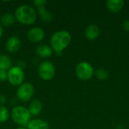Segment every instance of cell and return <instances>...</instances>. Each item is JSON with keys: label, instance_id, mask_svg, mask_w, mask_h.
<instances>
[{"label": "cell", "instance_id": "6da1fadb", "mask_svg": "<svg viewBox=\"0 0 129 129\" xmlns=\"http://www.w3.org/2000/svg\"><path fill=\"white\" fill-rule=\"evenodd\" d=\"M71 42V35L66 30L55 32L50 39V47L57 56L62 54L63 51L68 47Z\"/></svg>", "mask_w": 129, "mask_h": 129}, {"label": "cell", "instance_id": "7a4b0ae2", "mask_svg": "<svg viewBox=\"0 0 129 129\" xmlns=\"http://www.w3.org/2000/svg\"><path fill=\"white\" fill-rule=\"evenodd\" d=\"M15 19L24 25H31L36 20L37 13L35 8L29 5H22L19 6L14 13Z\"/></svg>", "mask_w": 129, "mask_h": 129}, {"label": "cell", "instance_id": "3957f363", "mask_svg": "<svg viewBox=\"0 0 129 129\" xmlns=\"http://www.w3.org/2000/svg\"><path fill=\"white\" fill-rule=\"evenodd\" d=\"M13 121L21 127L26 126L31 120V115L27 108L23 106L14 107L11 113Z\"/></svg>", "mask_w": 129, "mask_h": 129}, {"label": "cell", "instance_id": "277c9868", "mask_svg": "<svg viewBox=\"0 0 129 129\" xmlns=\"http://www.w3.org/2000/svg\"><path fill=\"white\" fill-rule=\"evenodd\" d=\"M75 72L77 78L82 81L90 80L94 74V70L91 64L85 61L78 63L76 67Z\"/></svg>", "mask_w": 129, "mask_h": 129}, {"label": "cell", "instance_id": "5b68a950", "mask_svg": "<svg viewBox=\"0 0 129 129\" xmlns=\"http://www.w3.org/2000/svg\"><path fill=\"white\" fill-rule=\"evenodd\" d=\"M24 79V73L20 66L12 67L8 71V80L14 86H20L23 84Z\"/></svg>", "mask_w": 129, "mask_h": 129}, {"label": "cell", "instance_id": "8992f818", "mask_svg": "<svg viewBox=\"0 0 129 129\" xmlns=\"http://www.w3.org/2000/svg\"><path fill=\"white\" fill-rule=\"evenodd\" d=\"M34 91V87L31 83L23 82L20 86H18L16 95L19 101L22 102H27L33 98Z\"/></svg>", "mask_w": 129, "mask_h": 129}, {"label": "cell", "instance_id": "52a82bcc", "mask_svg": "<svg viewBox=\"0 0 129 129\" xmlns=\"http://www.w3.org/2000/svg\"><path fill=\"white\" fill-rule=\"evenodd\" d=\"M39 77L44 81L51 80L55 75V67L50 61H43L39 67Z\"/></svg>", "mask_w": 129, "mask_h": 129}, {"label": "cell", "instance_id": "ba28073f", "mask_svg": "<svg viewBox=\"0 0 129 129\" xmlns=\"http://www.w3.org/2000/svg\"><path fill=\"white\" fill-rule=\"evenodd\" d=\"M46 3H47L46 0H36L33 2L34 5L37 7L38 14L41 20L45 23H50L53 20V16L51 14V12L46 9L45 8Z\"/></svg>", "mask_w": 129, "mask_h": 129}, {"label": "cell", "instance_id": "9c48e42d", "mask_svg": "<svg viewBox=\"0 0 129 129\" xmlns=\"http://www.w3.org/2000/svg\"><path fill=\"white\" fill-rule=\"evenodd\" d=\"M44 37L45 32L41 27H33L27 33V38L33 43L40 42Z\"/></svg>", "mask_w": 129, "mask_h": 129}, {"label": "cell", "instance_id": "30bf717a", "mask_svg": "<svg viewBox=\"0 0 129 129\" xmlns=\"http://www.w3.org/2000/svg\"><path fill=\"white\" fill-rule=\"evenodd\" d=\"M6 49L11 53L17 52L20 48V40L16 36H11L6 42Z\"/></svg>", "mask_w": 129, "mask_h": 129}, {"label": "cell", "instance_id": "8fae6325", "mask_svg": "<svg viewBox=\"0 0 129 129\" xmlns=\"http://www.w3.org/2000/svg\"><path fill=\"white\" fill-rule=\"evenodd\" d=\"M100 29L96 24H90L85 30V36L88 40H95L100 36Z\"/></svg>", "mask_w": 129, "mask_h": 129}, {"label": "cell", "instance_id": "7c38bea8", "mask_svg": "<svg viewBox=\"0 0 129 129\" xmlns=\"http://www.w3.org/2000/svg\"><path fill=\"white\" fill-rule=\"evenodd\" d=\"M27 129H49V124L41 119H34L30 120V122L26 125Z\"/></svg>", "mask_w": 129, "mask_h": 129}, {"label": "cell", "instance_id": "4fadbf2b", "mask_svg": "<svg viewBox=\"0 0 129 129\" xmlns=\"http://www.w3.org/2000/svg\"><path fill=\"white\" fill-rule=\"evenodd\" d=\"M125 2L123 0H108L107 2V7L112 13L119 12L124 7Z\"/></svg>", "mask_w": 129, "mask_h": 129}, {"label": "cell", "instance_id": "5bb4252c", "mask_svg": "<svg viewBox=\"0 0 129 129\" xmlns=\"http://www.w3.org/2000/svg\"><path fill=\"white\" fill-rule=\"evenodd\" d=\"M42 107H43L42 103L39 100L36 99L30 102V104L29 105L28 110L31 116H39L42 113Z\"/></svg>", "mask_w": 129, "mask_h": 129}, {"label": "cell", "instance_id": "9a60e30c", "mask_svg": "<svg viewBox=\"0 0 129 129\" xmlns=\"http://www.w3.org/2000/svg\"><path fill=\"white\" fill-rule=\"evenodd\" d=\"M36 54L42 58H47L52 55L53 50L47 45H40L36 48Z\"/></svg>", "mask_w": 129, "mask_h": 129}, {"label": "cell", "instance_id": "2e32d148", "mask_svg": "<svg viewBox=\"0 0 129 129\" xmlns=\"http://www.w3.org/2000/svg\"><path fill=\"white\" fill-rule=\"evenodd\" d=\"M15 21V17L10 13L4 14L0 18V24L4 26H11Z\"/></svg>", "mask_w": 129, "mask_h": 129}, {"label": "cell", "instance_id": "e0dca14e", "mask_svg": "<svg viewBox=\"0 0 129 129\" xmlns=\"http://www.w3.org/2000/svg\"><path fill=\"white\" fill-rule=\"evenodd\" d=\"M11 65V60L8 56L5 54L0 55V70H9L12 67Z\"/></svg>", "mask_w": 129, "mask_h": 129}, {"label": "cell", "instance_id": "ac0fdd59", "mask_svg": "<svg viewBox=\"0 0 129 129\" xmlns=\"http://www.w3.org/2000/svg\"><path fill=\"white\" fill-rule=\"evenodd\" d=\"M97 78L99 79V80H101V81H104V80H106L107 79L108 76H109V73L107 70L105 69H103V68H101V69H98L95 72H94Z\"/></svg>", "mask_w": 129, "mask_h": 129}, {"label": "cell", "instance_id": "d6986e66", "mask_svg": "<svg viewBox=\"0 0 129 129\" xmlns=\"http://www.w3.org/2000/svg\"><path fill=\"white\" fill-rule=\"evenodd\" d=\"M9 112L5 106H0V122H5L9 118Z\"/></svg>", "mask_w": 129, "mask_h": 129}, {"label": "cell", "instance_id": "ffe728a7", "mask_svg": "<svg viewBox=\"0 0 129 129\" xmlns=\"http://www.w3.org/2000/svg\"><path fill=\"white\" fill-rule=\"evenodd\" d=\"M8 79V72L5 70H0V82H5Z\"/></svg>", "mask_w": 129, "mask_h": 129}, {"label": "cell", "instance_id": "44dd1931", "mask_svg": "<svg viewBox=\"0 0 129 129\" xmlns=\"http://www.w3.org/2000/svg\"><path fill=\"white\" fill-rule=\"evenodd\" d=\"M122 27L126 32H129V20H125L123 21Z\"/></svg>", "mask_w": 129, "mask_h": 129}, {"label": "cell", "instance_id": "7402d4cb", "mask_svg": "<svg viewBox=\"0 0 129 129\" xmlns=\"http://www.w3.org/2000/svg\"><path fill=\"white\" fill-rule=\"evenodd\" d=\"M6 102V98L4 95H0V104H2V106H3V104H5Z\"/></svg>", "mask_w": 129, "mask_h": 129}, {"label": "cell", "instance_id": "603a6c76", "mask_svg": "<svg viewBox=\"0 0 129 129\" xmlns=\"http://www.w3.org/2000/svg\"><path fill=\"white\" fill-rule=\"evenodd\" d=\"M2 35H3V29H2V26L0 24V39L2 38Z\"/></svg>", "mask_w": 129, "mask_h": 129}, {"label": "cell", "instance_id": "cb8c5ba5", "mask_svg": "<svg viewBox=\"0 0 129 129\" xmlns=\"http://www.w3.org/2000/svg\"><path fill=\"white\" fill-rule=\"evenodd\" d=\"M116 129H125V128H123V126H120V125H119V126H117V127H116Z\"/></svg>", "mask_w": 129, "mask_h": 129}, {"label": "cell", "instance_id": "d4e9b609", "mask_svg": "<svg viewBox=\"0 0 129 129\" xmlns=\"http://www.w3.org/2000/svg\"><path fill=\"white\" fill-rule=\"evenodd\" d=\"M16 129H27L26 128H24V127H19V128H17Z\"/></svg>", "mask_w": 129, "mask_h": 129}]
</instances>
